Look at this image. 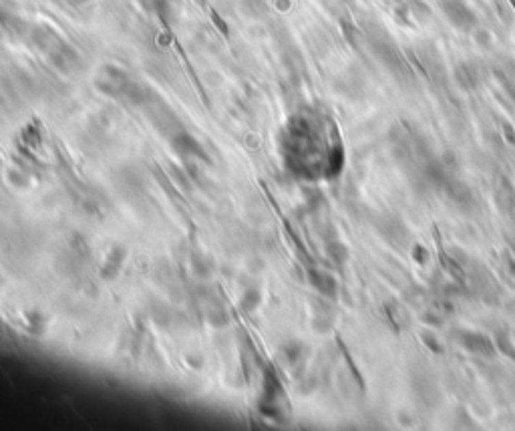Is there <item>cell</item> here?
Returning <instances> with one entry per match:
<instances>
[{
  "instance_id": "1",
  "label": "cell",
  "mask_w": 515,
  "mask_h": 431,
  "mask_svg": "<svg viewBox=\"0 0 515 431\" xmlns=\"http://www.w3.org/2000/svg\"><path fill=\"white\" fill-rule=\"evenodd\" d=\"M437 2H439V8L449 19L451 25H455L457 29L471 31L477 25V19H475L473 10L467 6L465 0H437Z\"/></svg>"
},
{
  "instance_id": "2",
  "label": "cell",
  "mask_w": 515,
  "mask_h": 431,
  "mask_svg": "<svg viewBox=\"0 0 515 431\" xmlns=\"http://www.w3.org/2000/svg\"><path fill=\"white\" fill-rule=\"evenodd\" d=\"M457 341L461 347H465L467 351L471 353H477V355H485V357H493L495 355V349H493V343L481 334V332H471V331H463L457 332Z\"/></svg>"
},
{
  "instance_id": "3",
  "label": "cell",
  "mask_w": 515,
  "mask_h": 431,
  "mask_svg": "<svg viewBox=\"0 0 515 431\" xmlns=\"http://www.w3.org/2000/svg\"><path fill=\"white\" fill-rule=\"evenodd\" d=\"M455 81L461 85V89H475L479 85V71L473 65H459L455 69Z\"/></svg>"
},
{
  "instance_id": "4",
  "label": "cell",
  "mask_w": 515,
  "mask_h": 431,
  "mask_svg": "<svg viewBox=\"0 0 515 431\" xmlns=\"http://www.w3.org/2000/svg\"><path fill=\"white\" fill-rule=\"evenodd\" d=\"M383 234H385L386 238H388L392 244L407 242V238H409L405 224H401V222H397V220H388V222H386L385 230H383Z\"/></svg>"
},
{
  "instance_id": "5",
  "label": "cell",
  "mask_w": 515,
  "mask_h": 431,
  "mask_svg": "<svg viewBox=\"0 0 515 431\" xmlns=\"http://www.w3.org/2000/svg\"><path fill=\"white\" fill-rule=\"evenodd\" d=\"M515 194L514 190H512V186L505 182V180H501L499 182V190H497V204L503 208V210H512L515 204Z\"/></svg>"
},
{
  "instance_id": "6",
  "label": "cell",
  "mask_w": 515,
  "mask_h": 431,
  "mask_svg": "<svg viewBox=\"0 0 515 431\" xmlns=\"http://www.w3.org/2000/svg\"><path fill=\"white\" fill-rule=\"evenodd\" d=\"M413 254H415V258H417L420 264H425V262H427V256H429V254H427V250H425L423 246H417Z\"/></svg>"
},
{
  "instance_id": "7",
  "label": "cell",
  "mask_w": 515,
  "mask_h": 431,
  "mask_svg": "<svg viewBox=\"0 0 515 431\" xmlns=\"http://www.w3.org/2000/svg\"><path fill=\"white\" fill-rule=\"evenodd\" d=\"M423 336H425V341H427V345H429L431 349H435V351H441V347L437 345V338H433V336H431L429 332H425Z\"/></svg>"
}]
</instances>
